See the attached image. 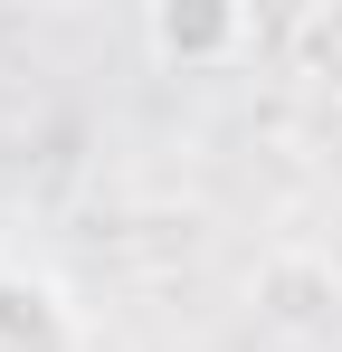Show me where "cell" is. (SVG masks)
Returning a JSON list of instances; mask_svg holds the SVG:
<instances>
[{
  "mask_svg": "<svg viewBox=\"0 0 342 352\" xmlns=\"http://www.w3.org/2000/svg\"><path fill=\"white\" fill-rule=\"evenodd\" d=\"M143 38H152L162 67H219V58H238V48L257 38V19L228 10V0H162V10L143 19Z\"/></svg>",
  "mask_w": 342,
  "mask_h": 352,
  "instance_id": "7a4b0ae2",
  "label": "cell"
},
{
  "mask_svg": "<svg viewBox=\"0 0 342 352\" xmlns=\"http://www.w3.org/2000/svg\"><path fill=\"white\" fill-rule=\"evenodd\" d=\"M285 67H295L304 86L342 96V0H314V10L285 19Z\"/></svg>",
  "mask_w": 342,
  "mask_h": 352,
  "instance_id": "3957f363",
  "label": "cell"
},
{
  "mask_svg": "<svg viewBox=\"0 0 342 352\" xmlns=\"http://www.w3.org/2000/svg\"><path fill=\"white\" fill-rule=\"evenodd\" d=\"M0 352H86L76 295L38 267H0Z\"/></svg>",
  "mask_w": 342,
  "mask_h": 352,
  "instance_id": "6da1fadb",
  "label": "cell"
}]
</instances>
